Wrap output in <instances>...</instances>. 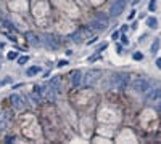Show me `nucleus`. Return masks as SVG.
Segmentation results:
<instances>
[{"label": "nucleus", "instance_id": "f257e3e1", "mask_svg": "<svg viewBox=\"0 0 161 144\" xmlns=\"http://www.w3.org/2000/svg\"><path fill=\"white\" fill-rule=\"evenodd\" d=\"M90 26L93 29H97V31H105V29L108 27V16L103 15V13L95 15V18L90 21Z\"/></svg>", "mask_w": 161, "mask_h": 144}, {"label": "nucleus", "instance_id": "f03ea898", "mask_svg": "<svg viewBox=\"0 0 161 144\" xmlns=\"http://www.w3.org/2000/svg\"><path fill=\"white\" fill-rule=\"evenodd\" d=\"M131 88H132V91L139 93V95H142V93H147L150 90V83L147 82L145 79H142V77H139V79H134L132 83H131Z\"/></svg>", "mask_w": 161, "mask_h": 144}, {"label": "nucleus", "instance_id": "7ed1b4c3", "mask_svg": "<svg viewBox=\"0 0 161 144\" xmlns=\"http://www.w3.org/2000/svg\"><path fill=\"white\" fill-rule=\"evenodd\" d=\"M127 79H129L127 74H124V72H119V74H114V75H113L111 83L114 85V88H116V90L122 91V90L127 87Z\"/></svg>", "mask_w": 161, "mask_h": 144}, {"label": "nucleus", "instance_id": "20e7f679", "mask_svg": "<svg viewBox=\"0 0 161 144\" xmlns=\"http://www.w3.org/2000/svg\"><path fill=\"white\" fill-rule=\"evenodd\" d=\"M124 8H126V0H114L113 5L110 7V16L111 18H118L122 13Z\"/></svg>", "mask_w": 161, "mask_h": 144}, {"label": "nucleus", "instance_id": "39448f33", "mask_svg": "<svg viewBox=\"0 0 161 144\" xmlns=\"http://www.w3.org/2000/svg\"><path fill=\"white\" fill-rule=\"evenodd\" d=\"M161 99V88L160 90H153L148 96H147V103H158Z\"/></svg>", "mask_w": 161, "mask_h": 144}, {"label": "nucleus", "instance_id": "423d86ee", "mask_svg": "<svg viewBox=\"0 0 161 144\" xmlns=\"http://www.w3.org/2000/svg\"><path fill=\"white\" fill-rule=\"evenodd\" d=\"M26 39H29V43L34 45V47H39V45L42 43V40H40L37 35H34L32 32H26Z\"/></svg>", "mask_w": 161, "mask_h": 144}, {"label": "nucleus", "instance_id": "0eeeda50", "mask_svg": "<svg viewBox=\"0 0 161 144\" xmlns=\"http://www.w3.org/2000/svg\"><path fill=\"white\" fill-rule=\"evenodd\" d=\"M80 82H82V74H80L79 71H74V72H72V79H71L72 87H77V85H80Z\"/></svg>", "mask_w": 161, "mask_h": 144}, {"label": "nucleus", "instance_id": "6e6552de", "mask_svg": "<svg viewBox=\"0 0 161 144\" xmlns=\"http://www.w3.org/2000/svg\"><path fill=\"white\" fill-rule=\"evenodd\" d=\"M95 77H100V71H90L87 74V77H85V83H93V82H95Z\"/></svg>", "mask_w": 161, "mask_h": 144}, {"label": "nucleus", "instance_id": "1a4fd4ad", "mask_svg": "<svg viewBox=\"0 0 161 144\" xmlns=\"http://www.w3.org/2000/svg\"><path fill=\"white\" fill-rule=\"evenodd\" d=\"M45 39L47 40H44V43L47 45L48 48H53V50H56V48H58V43H56V42H53V37H50V35H45Z\"/></svg>", "mask_w": 161, "mask_h": 144}, {"label": "nucleus", "instance_id": "9d476101", "mask_svg": "<svg viewBox=\"0 0 161 144\" xmlns=\"http://www.w3.org/2000/svg\"><path fill=\"white\" fill-rule=\"evenodd\" d=\"M10 99H12L13 106H15L16 109H21V107H23V101H21V98L18 95H12V98H10Z\"/></svg>", "mask_w": 161, "mask_h": 144}, {"label": "nucleus", "instance_id": "9b49d317", "mask_svg": "<svg viewBox=\"0 0 161 144\" xmlns=\"http://www.w3.org/2000/svg\"><path fill=\"white\" fill-rule=\"evenodd\" d=\"M147 26H148L150 29H156L158 27V19L156 18H148V19H147Z\"/></svg>", "mask_w": 161, "mask_h": 144}, {"label": "nucleus", "instance_id": "f8f14e48", "mask_svg": "<svg viewBox=\"0 0 161 144\" xmlns=\"http://www.w3.org/2000/svg\"><path fill=\"white\" fill-rule=\"evenodd\" d=\"M36 74H39V66H32V67H29L26 71V75L28 77H32V75H36Z\"/></svg>", "mask_w": 161, "mask_h": 144}, {"label": "nucleus", "instance_id": "ddd939ff", "mask_svg": "<svg viewBox=\"0 0 161 144\" xmlns=\"http://www.w3.org/2000/svg\"><path fill=\"white\" fill-rule=\"evenodd\" d=\"M150 50H152L153 55H155V53H158V50H160V39H155V42L152 43V48H150Z\"/></svg>", "mask_w": 161, "mask_h": 144}, {"label": "nucleus", "instance_id": "4468645a", "mask_svg": "<svg viewBox=\"0 0 161 144\" xmlns=\"http://www.w3.org/2000/svg\"><path fill=\"white\" fill-rule=\"evenodd\" d=\"M12 82H13V79H12V77H5L3 80H0V87H5V85L12 83Z\"/></svg>", "mask_w": 161, "mask_h": 144}, {"label": "nucleus", "instance_id": "2eb2a0df", "mask_svg": "<svg viewBox=\"0 0 161 144\" xmlns=\"http://www.w3.org/2000/svg\"><path fill=\"white\" fill-rule=\"evenodd\" d=\"M148 10H150V11H155V10H156V0H150Z\"/></svg>", "mask_w": 161, "mask_h": 144}, {"label": "nucleus", "instance_id": "dca6fc26", "mask_svg": "<svg viewBox=\"0 0 161 144\" xmlns=\"http://www.w3.org/2000/svg\"><path fill=\"white\" fill-rule=\"evenodd\" d=\"M18 58V51H10L8 53V59H16Z\"/></svg>", "mask_w": 161, "mask_h": 144}, {"label": "nucleus", "instance_id": "f3484780", "mask_svg": "<svg viewBox=\"0 0 161 144\" xmlns=\"http://www.w3.org/2000/svg\"><path fill=\"white\" fill-rule=\"evenodd\" d=\"M134 59H135V61H142V59H143V55H142V53H139V51L134 53Z\"/></svg>", "mask_w": 161, "mask_h": 144}, {"label": "nucleus", "instance_id": "a211bd4d", "mask_svg": "<svg viewBox=\"0 0 161 144\" xmlns=\"http://www.w3.org/2000/svg\"><path fill=\"white\" fill-rule=\"evenodd\" d=\"M28 59H29L28 56H21V58H18V63H20V64H26V63H28Z\"/></svg>", "mask_w": 161, "mask_h": 144}, {"label": "nucleus", "instance_id": "6ab92c4d", "mask_svg": "<svg viewBox=\"0 0 161 144\" xmlns=\"http://www.w3.org/2000/svg\"><path fill=\"white\" fill-rule=\"evenodd\" d=\"M119 39V32H113V40H118Z\"/></svg>", "mask_w": 161, "mask_h": 144}, {"label": "nucleus", "instance_id": "aec40b11", "mask_svg": "<svg viewBox=\"0 0 161 144\" xmlns=\"http://www.w3.org/2000/svg\"><path fill=\"white\" fill-rule=\"evenodd\" d=\"M58 66H60V67H63V66H68V61H60V63H58Z\"/></svg>", "mask_w": 161, "mask_h": 144}, {"label": "nucleus", "instance_id": "412c9836", "mask_svg": "<svg viewBox=\"0 0 161 144\" xmlns=\"http://www.w3.org/2000/svg\"><path fill=\"white\" fill-rule=\"evenodd\" d=\"M134 16H135V11H131V15L127 16V18H129V21H132V19H134Z\"/></svg>", "mask_w": 161, "mask_h": 144}, {"label": "nucleus", "instance_id": "4be33fe9", "mask_svg": "<svg viewBox=\"0 0 161 144\" xmlns=\"http://www.w3.org/2000/svg\"><path fill=\"white\" fill-rule=\"evenodd\" d=\"M156 111H158V112H161V99L156 103Z\"/></svg>", "mask_w": 161, "mask_h": 144}, {"label": "nucleus", "instance_id": "5701e85b", "mask_svg": "<svg viewBox=\"0 0 161 144\" xmlns=\"http://www.w3.org/2000/svg\"><path fill=\"white\" fill-rule=\"evenodd\" d=\"M156 66L161 69V58H158V59H156Z\"/></svg>", "mask_w": 161, "mask_h": 144}, {"label": "nucleus", "instance_id": "b1692460", "mask_svg": "<svg viewBox=\"0 0 161 144\" xmlns=\"http://www.w3.org/2000/svg\"><path fill=\"white\" fill-rule=\"evenodd\" d=\"M122 43H124V45H126V43H129V40H127V37H122Z\"/></svg>", "mask_w": 161, "mask_h": 144}]
</instances>
